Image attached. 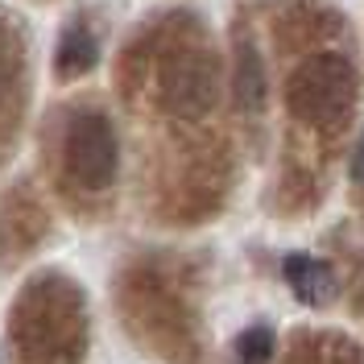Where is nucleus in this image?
I'll list each match as a JSON object with an SVG mask.
<instances>
[{"label":"nucleus","mask_w":364,"mask_h":364,"mask_svg":"<svg viewBox=\"0 0 364 364\" xmlns=\"http://www.w3.org/2000/svg\"><path fill=\"white\" fill-rule=\"evenodd\" d=\"M63 166L83 191H104L116 178V133L108 116L83 112L70 120L63 136Z\"/></svg>","instance_id":"obj_1"},{"label":"nucleus","mask_w":364,"mask_h":364,"mask_svg":"<svg viewBox=\"0 0 364 364\" xmlns=\"http://www.w3.org/2000/svg\"><path fill=\"white\" fill-rule=\"evenodd\" d=\"M352 104V70L340 58H315L290 83V112L311 124H340Z\"/></svg>","instance_id":"obj_2"},{"label":"nucleus","mask_w":364,"mask_h":364,"mask_svg":"<svg viewBox=\"0 0 364 364\" xmlns=\"http://www.w3.org/2000/svg\"><path fill=\"white\" fill-rule=\"evenodd\" d=\"M161 100L182 120L203 116L215 104V67H211V54L186 50L178 58H170L161 67Z\"/></svg>","instance_id":"obj_3"},{"label":"nucleus","mask_w":364,"mask_h":364,"mask_svg":"<svg viewBox=\"0 0 364 364\" xmlns=\"http://www.w3.org/2000/svg\"><path fill=\"white\" fill-rule=\"evenodd\" d=\"M286 282L311 306H327L336 298V273H331V265L318 261V257H306V252H290L286 257Z\"/></svg>","instance_id":"obj_4"},{"label":"nucleus","mask_w":364,"mask_h":364,"mask_svg":"<svg viewBox=\"0 0 364 364\" xmlns=\"http://www.w3.org/2000/svg\"><path fill=\"white\" fill-rule=\"evenodd\" d=\"M95 58H100V46L91 38L87 29H67L63 33V46H58V79H75V75H83V70L95 67Z\"/></svg>","instance_id":"obj_5"},{"label":"nucleus","mask_w":364,"mask_h":364,"mask_svg":"<svg viewBox=\"0 0 364 364\" xmlns=\"http://www.w3.org/2000/svg\"><path fill=\"white\" fill-rule=\"evenodd\" d=\"M236 95L245 108H261L265 100V79H261V58L252 54L249 46L240 50V67H236Z\"/></svg>","instance_id":"obj_6"},{"label":"nucleus","mask_w":364,"mask_h":364,"mask_svg":"<svg viewBox=\"0 0 364 364\" xmlns=\"http://www.w3.org/2000/svg\"><path fill=\"white\" fill-rule=\"evenodd\" d=\"M273 360V331L269 327H249L236 340V364H269Z\"/></svg>","instance_id":"obj_7"},{"label":"nucleus","mask_w":364,"mask_h":364,"mask_svg":"<svg viewBox=\"0 0 364 364\" xmlns=\"http://www.w3.org/2000/svg\"><path fill=\"white\" fill-rule=\"evenodd\" d=\"M356 178H364V145H360V158H356Z\"/></svg>","instance_id":"obj_8"}]
</instances>
